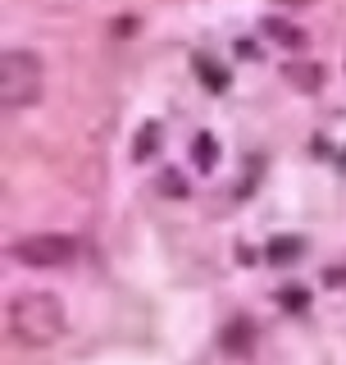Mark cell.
<instances>
[{
    "mask_svg": "<svg viewBox=\"0 0 346 365\" xmlns=\"http://www.w3.org/2000/svg\"><path fill=\"white\" fill-rule=\"evenodd\" d=\"M305 302H310L305 288H283L278 292V306H283V311H305Z\"/></svg>",
    "mask_w": 346,
    "mask_h": 365,
    "instance_id": "30bf717a",
    "label": "cell"
},
{
    "mask_svg": "<svg viewBox=\"0 0 346 365\" xmlns=\"http://www.w3.org/2000/svg\"><path fill=\"white\" fill-rule=\"evenodd\" d=\"M224 342H228L233 351H246V342H251V338H246V324H233V329H228V338H224Z\"/></svg>",
    "mask_w": 346,
    "mask_h": 365,
    "instance_id": "7c38bea8",
    "label": "cell"
},
{
    "mask_svg": "<svg viewBox=\"0 0 346 365\" xmlns=\"http://www.w3.org/2000/svg\"><path fill=\"white\" fill-rule=\"evenodd\" d=\"M46 91V68L32 51H5L0 60V106L5 110H28Z\"/></svg>",
    "mask_w": 346,
    "mask_h": 365,
    "instance_id": "7a4b0ae2",
    "label": "cell"
},
{
    "mask_svg": "<svg viewBox=\"0 0 346 365\" xmlns=\"http://www.w3.org/2000/svg\"><path fill=\"white\" fill-rule=\"evenodd\" d=\"M9 256H14L19 265L55 269V265L78 260V242H73V237H64V233H28V237H19V242L9 247Z\"/></svg>",
    "mask_w": 346,
    "mask_h": 365,
    "instance_id": "3957f363",
    "label": "cell"
},
{
    "mask_svg": "<svg viewBox=\"0 0 346 365\" xmlns=\"http://www.w3.org/2000/svg\"><path fill=\"white\" fill-rule=\"evenodd\" d=\"M64 324H68L64 302L46 288L41 292L28 288L9 302V338H14L19 347H51V342L64 338Z\"/></svg>",
    "mask_w": 346,
    "mask_h": 365,
    "instance_id": "6da1fadb",
    "label": "cell"
},
{
    "mask_svg": "<svg viewBox=\"0 0 346 365\" xmlns=\"http://www.w3.org/2000/svg\"><path fill=\"white\" fill-rule=\"evenodd\" d=\"M155 151H159V123H146V128L137 133V151H132V155H137V160H151Z\"/></svg>",
    "mask_w": 346,
    "mask_h": 365,
    "instance_id": "ba28073f",
    "label": "cell"
},
{
    "mask_svg": "<svg viewBox=\"0 0 346 365\" xmlns=\"http://www.w3.org/2000/svg\"><path fill=\"white\" fill-rule=\"evenodd\" d=\"M214 165H219V146L210 133H201L196 137V169H214Z\"/></svg>",
    "mask_w": 346,
    "mask_h": 365,
    "instance_id": "9c48e42d",
    "label": "cell"
},
{
    "mask_svg": "<svg viewBox=\"0 0 346 365\" xmlns=\"http://www.w3.org/2000/svg\"><path fill=\"white\" fill-rule=\"evenodd\" d=\"M196 68H201V83L210 87V91H224L228 87V68H219L210 55H196Z\"/></svg>",
    "mask_w": 346,
    "mask_h": 365,
    "instance_id": "52a82bcc",
    "label": "cell"
},
{
    "mask_svg": "<svg viewBox=\"0 0 346 365\" xmlns=\"http://www.w3.org/2000/svg\"><path fill=\"white\" fill-rule=\"evenodd\" d=\"M260 32H264V37H273L278 46H287V51H301V46H305V32L296 28V23H287V19H264Z\"/></svg>",
    "mask_w": 346,
    "mask_h": 365,
    "instance_id": "5b68a950",
    "label": "cell"
},
{
    "mask_svg": "<svg viewBox=\"0 0 346 365\" xmlns=\"http://www.w3.org/2000/svg\"><path fill=\"white\" fill-rule=\"evenodd\" d=\"M273 5H315V0H273Z\"/></svg>",
    "mask_w": 346,
    "mask_h": 365,
    "instance_id": "4fadbf2b",
    "label": "cell"
},
{
    "mask_svg": "<svg viewBox=\"0 0 346 365\" xmlns=\"http://www.w3.org/2000/svg\"><path fill=\"white\" fill-rule=\"evenodd\" d=\"M301 251H305L301 237L283 233V237H269V247H264V260H269V265H296V260H301Z\"/></svg>",
    "mask_w": 346,
    "mask_h": 365,
    "instance_id": "277c9868",
    "label": "cell"
},
{
    "mask_svg": "<svg viewBox=\"0 0 346 365\" xmlns=\"http://www.w3.org/2000/svg\"><path fill=\"white\" fill-rule=\"evenodd\" d=\"M159 192H164V197H187V182H182V174H173V169H169V174L159 178Z\"/></svg>",
    "mask_w": 346,
    "mask_h": 365,
    "instance_id": "8fae6325",
    "label": "cell"
},
{
    "mask_svg": "<svg viewBox=\"0 0 346 365\" xmlns=\"http://www.w3.org/2000/svg\"><path fill=\"white\" fill-rule=\"evenodd\" d=\"M283 78H287L292 87H301V91H319V83H324L319 64H287V68H283Z\"/></svg>",
    "mask_w": 346,
    "mask_h": 365,
    "instance_id": "8992f818",
    "label": "cell"
}]
</instances>
